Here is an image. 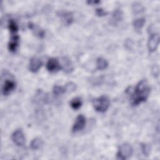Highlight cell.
<instances>
[{
	"instance_id": "1",
	"label": "cell",
	"mask_w": 160,
	"mask_h": 160,
	"mask_svg": "<svg viewBox=\"0 0 160 160\" xmlns=\"http://www.w3.org/2000/svg\"><path fill=\"white\" fill-rule=\"evenodd\" d=\"M150 92V87L146 79L140 81L136 86L131 96V104L138 106L148 99Z\"/></svg>"
},
{
	"instance_id": "2",
	"label": "cell",
	"mask_w": 160,
	"mask_h": 160,
	"mask_svg": "<svg viewBox=\"0 0 160 160\" xmlns=\"http://www.w3.org/2000/svg\"><path fill=\"white\" fill-rule=\"evenodd\" d=\"M92 102L94 109L99 112H104L106 111L110 105L109 99L105 95H102L93 99Z\"/></svg>"
},
{
	"instance_id": "3",
	"label": "cell",
	"mask_w": 160,
	"mask_h": 160,
	"mask_svg": "<svg viewBox=\"0 0 160 160\" xmlns=\"http://www.w3.org/2000/svg\"><path fill=\"white\" fill-rule=\"evenodd\" d=\"M133 152V149L131 144L124 143L120 146L117 152V158L119 159H126L131 156Z\"/></svg>"
},
{
	"instance_id": "4",
	"label": "cell",
	"mask_w": 160,
	"mask_h": 160,
	"mask_svg": "<svg viewBox=\"0 0 160 160\" xmlns=\"http://www.w3.org/2000/svg\"><path fill=\"white\" fill-rule=\"evenodd\" d=\"M11 138L14 143L18 146H22L25 143L24 134L21 129H16L12 134Z\"/></svg>"
},
{
	"instance_id": "5",
	"label": "cell",
	"mask_w": 160,
	"mask_h": 160,
	"mask_svg": "<svg viewBox=\"0 0 160 160\" xmlns=\"http://www.w3.org/2000/svg\"><path fill=\"white\" fill-rule=\"evenodd\" d=\"M159 43V35L158 33H152L150 35L148 42V48L150 52L155 51Z\"/></svg>"
},
{
	"instance_id": "6",
	"label": "cell",
	"mask_w": 160,
	"mask_h": 160,
	"mask_svg": "<svg viewBox=\"0 0 160 160\" xmlns=\"http://www.w3.org/2000/svg\"><path fill=\"white\" fill-rule=\"evenodd\" d=\"M16 88V82L14 79H6L2 86V93L4 96L9 95Z\"/></svg>"
},
{
	"instance_id": "7",
	"label": "cell",
	"mask_w": 160,
	"mask_h": 160,
	"mask_svg": "<svg viewBox=\"0 0 160 160\" xmlns=\"http://www.w3.org/2000/svg\"><path fill=\"white\" fill-rule=\"evenodd\" d=\"M86 122V118L82 114H79L77 116L75 122L72 128V132H77L81 131L85 127Z\"/></svg>"
},
{
	"instance_id": "8",
	"label": "cell",
	"mask_w": 160,
	"mask_h": 160,
	"mask_svg": "<svg viewBox=\"0 0 160 160\" xmlns=\"http://www.w3.org/2000/svg\"><path fill=\"white\" fill-rule=\"evenodd\" d=\"M61 64V69L64 70V71L66 73L71 72L74 69V66L71 61L68 57H62L61 59V61L59 62Z\"/></svg>"
},
{
	"instance_id": "9",
	"label": "cell",
	"mask_w": 160,
	"mask_h": 160,
	"mask_svg": "<svg viewBox=\"0 0 160 160\" xmlns=\"http://www.w3.org/2000/svg\"><path fill=\"white\" fill-rule=\"evenodd\" d=\"M46 68L51 72H57L61 69L60 62L56 58H50L46 64Z\"/></svg>"
},
{
	"instance_id": "10",
	"label": "cell",
	"mask_w": 160,
	"mask_h": 160,
	"mask_svg": "<svg viewBox=\"0 0 160 160\" xmlns=\"http://www.w3.org/2000/svg\"><path fill=\"white\" fill-rule=\"evenodd\" d=\"M58 16L61 18L62 22L66 25H71L73 22V15L72 12L68 11H59Z\"/></svg>"
},
{
	"instance_id": "11",
	"label": "cell",
	"mask_w": 160,
	"mask_h": 160,
	"mask_svg": "<svg viewBox=\"0 0 160 160\" xmlns=\"http://www.w3.org/2000/svg\"><path fill=\"white\" fill-rule=\"evenodd\" d=\"M19 37L18 35V34L17 33L11 34V37L10 38V41L8 44L9 50L12 52H14L19 46Z\"/></svg>"
},
{
	"instance_id": "12",
	"label": "cell",
	"mask_w": 160,
	"mask_h": 160,
	"mask_svg": "<svg viewBox=\"0 0 160 160\" xmlns=\"http://www.w3.org/2000/svg\"><path fill=\"white\" fill-rule=\"evenodd\" d=\"M42 62L41 60L36 57H34L31 59L29 65V69L32 72H36L41 68Z\"/></svg>"
},
{
	"instance_id": "13",
	"label": "cell",
	"mask_w": 160,
	"mask_h": 160,
	"mask_svg": "<svg viewBox=\"0 0 160 160\" xmlns=\"http://www.w3.org/2000/svg\"><path fill=\"white\" fill-rule=\"evenodd\" d=\"M123 14L122 12L120 9H116L112 16L111 23L112 24H117L119 22H120L122 19Z\"/></svg>"
},
{
	"instance_id": "14",
	"label": "cell",
	"mask_w": 160,
	"mask_h": 160,
	"mask_svg": "<svg viewBox=\"0 0 160 160\" xmlns=\"http://www.w3.org/2000/svg\"><path fill=\"white\" fill-rule=\"evenodd\" d=\"M42 144H43L42 139L39 137H36L32 140L30 144V147L32 149L37 150L41 148Z\"/></svg>"
},
{
	"instance_id": "15",
	"label": "cell",
	"mask_w": 160,
	"mask_h": 160,
	"mask_svg": "<svg viewBox=\"0 0 160 160\" xmlns=\"http://www.w3.org/2000/svg\"><path fill=\"white\" fill-rule=\"evenodd\" d=\"M144 24H145V19L143 18L136 19L132 22V25L134 29L138 32H139L142 29Z\"/></svg>"
},
{
	"instance_id": "16",
	"label": "cell",
	"mask_w": 160,
	"mask_h": 160,
	"mask_svg": "<svg viewBox=\"0 0 160 160\" xmlns=\"http://www.w3.org/2000/svg\"><path fill=\"white\" fill-rule=\"evenodd\" d=\"M108 66V62L106 59L102 58H98L96 59V69L98 70H104Z\"/></svg>"
},
{
	"instance_id": "17",
	"label": "cell",
	"mask_w": 160,
	"mask_h": 160,
	"mask_svg": "<svg viewBox=\"0 0 160 160\" xmlns=\"http://www.w3.org/2000/svg\"><path fill=\"white\" fill-rule=\"evenodd\" d=\"M28 26L29 29H32V31L34 32V34H36V36H39V38H43L44 36V31L41 29L39 27L35 26L32 23H29Z\"/></svg>"
},
{
	"instance_id": "18",
	"label": "cell",
	"mask_w": 160,
	"mask_h": 160,
	"mask_svg": "<svg viewBox=\"0 0 160 160\" xmlns=\"http://www.w3.org/2000/svg\"><path fill=\"white\" fill-rule=\"evenodd\" d=\"M70 105L73 109L77 110L79 108H80L81 106H82V100L79 97L74 98L71 101Z\"/></svg>"
},
{
	"instance_id": "19",
	"label": "cell",
	"mask_w": 160,
	"mask_h": 160,
	"mask_svg": "<svg viewBox=\"0 0 160 160\" xmlns=\"http://www.w3.org/2000/svg\"><path fill=\"white\" fill-rule=\"evenodd\" d=\"M132 9L134 14H139L144 11V7L140 2H134L132 6Z\"/></svg>"
},
{
	"instance_id": "20",
	"label": "cell",
	"mask_w": 160,
	"mask_h": 160,
	"mask_svg": "<svg viewBox=\"0 0 160 160\" xmlns=\"http://www.w3.org/2000/svg\"><path fill=\"white\" fill-rule=\"evenodd\" d=\"M8 28H9V29L11 34L17 33L18 30V26L16 22L13 19L9 20Z\"/></svg>"
},
{
	"instance_id": "21",
	"label": "cell",
	"mask_w": 160,
	"mask_h": 160,
	"mask_svg": "<svg viewBox=\"0 0 160 160\" xmlns=\"http://www.w3.org/2000/svg\"><path fill=\"white\" fill-rule=\"evenodd\" d=\"M52 92L54 95L59 96V95H61V94L66 92V91H65L64 87H62V86H60L58 85H55L53 87Z\"/></svg>"
},
{
	"instance_id": "22",
	"label": "cell",
	"mask_w": 160,
	"mask_h": 160,
	"mask_svg": "<svg viewBox=\"0 0 160 160\" xmlns=\"http://www.w3.org/2000/svg\"><path fill=\"white\" fill-rule=\"evenodd\" d=\"M141 151L143 154L146 156H148L151 151V146L148 144L142 143L141 144Z\"/></svg>"
},
{
	"instance_id": "23",
	"label": "cell",
	"mask_w": 160,
	"mask_h": 160,
	"mask_svg": "<svg viewBox=\"0 0 160 160\" xmlns=\"http://www.w3.org/2000/svg\"><path fill=\"white\" fill-rule=\"evenodd\" d=\"M64 89H65V91L68 92H72L73 91H74L76 89V84L72 82H68L65 86H64Z\"/></svg>"
},
{
	"instance_id": "24",
	"label": "cell",
	"mask_w": 160,
	"mask_h": 160,
	"mask_svg": "<svg viewBox=\"0 0 160 160\" xmlns=\"http://www.w3.org/2000/svg\"><path fill=\"white\" fill-rule=\"evenodd\" d=\"M96 14L97 16L101 17V16H106L108 14V12H106L102 8H97L96 9Z\"/></svg>"
},
{
	"instance_id": "25",
	"label": "cell",
	"mask_w": 160,
	"mask_h": 160,
	"mask_svg": "<svg viewBox=\"0 0 160 160\" xmlns=\"http://www.w3.org/2000/svg\"><path fill=\"white\" fill-rule=\"evenodd\" d=\"M100 2H101L100 1H87V3H88L89 4H97Z\"/></svg>"
}]
</instances>
